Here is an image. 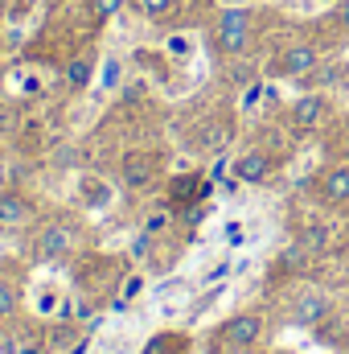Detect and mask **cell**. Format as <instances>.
<instances>
[{
	"mask_svg": "<svg viewBox=\"0 0 349 354\" xmlns=\"http://www.w3.org/2000/svg\"><path fill=\"white\" fill-rule=\"evenodd\" d=\"M251 25H255L251 8H222L218 21H214V46H218V54L222 58H243V50L251 41Z\"/></svg>",
	"mask_w": 349,
	"mask_h": 354,
	"instance_id": "cell-1",
	"label": "cell"
},
{
	"mask_svg": "<svg viewBox=\"0 0 349 354\" xmlns=\"http://www.w3.org/2000/svg\"><path fill=\"white\" fill-rule=\"evenodd\" d=\"M317 66H321V50L308 46V41H296V46H288L271 58V75H279V79H304Z\"/></svg>",
	"mask_w": 349,
	"mask_h": 354,
	"instance_id": "cell-2",
	"label": "cell"
},
{
	"mask_svg": "<svg viewBox=\"0 0 349 354\" xmlns=\"http://www.w3.org/2000/svg\"><path fill=\"white\" fill-rule=\"evenodd\" d=\"M218 338H222L230 351H251L263 338V317L259 313H235V317L218 330Z\"/></svg>",
	"mask_w": 349,
	"mask_h": 354,
	"instance_id": "cell-3",
	"label": "cell"
},
{
	"mask_svg": "<svg viewBox=\"0 0 349 354\" xmlns=\"http://www.w3.org/2000/svg\"><path fill=\"white\" fill-rule=\"evenodd\" d=\"M70 252H74V231H70L66 223L41 227V235H37V256H41V260H62V256H70Z\"/></svg>",
	"mask_w": 349,
	"mask_h": 354,
	"instance_id": "cell-4",
	"label": "cell"
},
{
	"mask_svg": "<svg viewBox=\"0 0 349 354\" xmlns=\"http://www.w3.org/2000/svg\"><path fill=\"white\" fill-rule=\"evenodd\" d=\"M275 174V161L263 153V149H247L243 157H235V181H247V185H263L267 177Z\"/></svg>",
	"mask_w": 349,
	"mask_h": 354,
	"instance_id": "cell-5",
	"label": "cell"
},
{
	"mask_svg": "<svg viewBox=\"0 0 349 354\" xmlns=\"http://www.w3.org/2000/svg\"><path fill=\"white\" fill-rule=\"evenodd\" d=\"M119 177H123V185H128V189H144V185L157 177V157H152V153H144V149H132V153L123 157Z\"/></svg>",
	"mask_w": 349,
	"mask_h": 354,
	"instance_id": "cell-6",
	"label": "cell"
},
{
	"mask_svg": "<svg viewBox=\"0 0 349 354\" xmlns=\"http://www.w3.org/2000/svg\"><path fill=\"white\" fill-rule=\"evenodd\" d=\"M33 218V202L17 189H4L0 194V231H17Z\"/></svg>",
	"mask_w": 349,
	"mask_h": 354,
	"instance_id": "cell-7",
	"label": "cell"
},
{
	"mask_svg": "<svg viewBox=\"0 0 349 354\" xmlns=\"http://www.w3.org/2000/svg\"><path fill=\"white\" fill-rule=\"evenodd\" d=\"M329 309H333V305H329V297L308 288V292H300V297H296V305H292V322H296V326H317V322H325V317H329Z\"/></svg>",
	"mask_w": 349,
	"mask_h": 354,
	"instance_id": "cell-8",
	"label": "cell"
},
{
	"mask_svg": "<svg viewBox=\"0 0 349 354\" xmlns=\"http://www.w3.org/2000/svg\"><path fill=\"white\" fill-rule=\"evenodd\" d=\"M325 111H329V107H325V95H300V99L292 103V120H296V128H304V132L317 128V124L325 120Z\"/></svg>",
	"mask_w": 349,
	"mask_h": 354,
	"instance_id": "cell-9",
	"label": "cell"
},
{
	"mask_svg": "<svg viewBox=\"0 0 349 354\" xmlns=\"http://www.w3.org/2000/svg\"><path fill=\"white\" fill-rule=\"evenodd\" d=\"M90 75H94V58L90 54H79V58H70L66 62V91H83V87H90Z\"/></svg>",
	"mask_w": 349,
	"mask_h": 354,
	"instance_id": "cell-10",
	"label": "cell"
},
{
	"mask_svg": "<svg viewBox=\"0 0 349 354\" xmlns=\"http://www.w3.org/2000/svg\"><path fill=\"white\" fill-rule=\"evenodd\" d=\"M321 198L325 202H349V169H329L321 177Z\"/></svg>",
	"mask_w": 349,
	"mask_h": 354,
	"instance_id": "cell-11",
	"label": "cell"
},
{
	"mask_svg": "<svg viewBox=\"0 0 349 354\" xmlns=\"http://www.w3.org/2000/svg\"><path fill=\"white\" fill-rule=\"evenodd\" d=\"M17 305H21V284H12V280H4V276H0V322H4V317H12V313H17Z\"/></svg>",
	"mask_w": 349,
	"mask_h": 354,
	"instance_id": "cell-12",
	"label": "cell"
},
{
	"mask_svg": "<svg viewBox=\"0 0 349 354\" xmlns=\"http://www.w3.org/2000/svg\"><path fill=\"white\" fill-rule=\"evenodd\" d=\"M193 194H201V177L197 174H185V177H177L173 185H169V198H173V202H189Z\"/></svg>",
	"mask_w": 349,
	"mask_h": 354,
	"instance_id": "cell-13",
	"label": "cell"
},
{
	"mask_svg": "<svg viewBox=\"0 0 349 354\" xmlns=\"http://www.w3.org/2000/svg\"><path fill=\"white\" fill-rule=\"evenodd\" d=\"M123 12V0H90V21L94 25H107Z\"/></svg>",
	"mask_w": 349,
	"mask_h": 354,
	"instance_id": "cell-14",
	"label": "cell"
},
{
	"mask_svg": "<svg viewBox=\"0 0 349 354\" xmlns=\"http://www.w3.org/2000/svg\"><path fill=\"white\" fill-rule=\"evenodd\" d=\"M325 243H329V231H325V227H304V231H300V248H304L308 256L325 252Z\"/></svg>",
	"mask_w": 349,
	"mask_h": 354,
	"instance_id": "cell-15",
	"label": "cell"
},
{
	"mask_svg": "<svg viewBox=\"0 0 349 354\" xmlns=\"http://www.w3.org/2000/svg\"><path fill=\"white\" fill-rule=\"evenodd\" d=\"M304 260H308V252H304L300 243H292V248L275 260V268H279V272H296V268H304Z\"/></svg>",
	"mask_w": 349,
	"mask_h": 354,
	"instance_id": "cell-16",
	"label": "cell"
},
{
	"mask_svg": "<svg viewBox=\"0 0 349 354\" xmlns=\"http://www.w3.org/2000/svg\"><path fill=\"white\" fill-rule=\"evenodd\" d=\"M136 8H140L144 17H165V12L173 8V0H136Z\"/></svg>",
	"mask_w": 349,
	"mask_h": 354,
	"instance_id": "cell-17",
	"label": "cell"
},
{
	"mask_svg": "<svg viewBox=\"0 0 349 354\" xmlns=\"http://www.w3.org/2000/svg\"><path fill=\"white\" fill-rule=\"evenodd\" d=\"M337 25L349 33V0H341V4H337Z\"/></svg>",
	"mask_w": 349,
	"mask_h": 354,
	"instance_id": "cell-18",
	"label": "cell"
},
{
	"mask_svg": "<svg viewBox=\"0 0 349 354\" xmlns=\"http://www.w3.org/2000/svg\"><path fill=\"white\" fill-rule=\"evenodd\" d=\"M70 354H87V338H83V342H79V346H74Z\"/></svg>",
	"mask_w": 349,
	"mask_h": 354,
	"instance_id": "cell-19",
	"label": "cell"
}]
</instances>
